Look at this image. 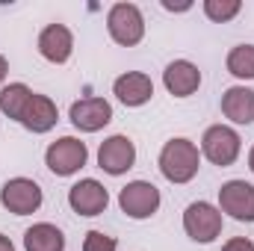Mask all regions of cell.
Masks as SVG:
<instances>
[{"label":"cell","mask_w":254,"mask_h":251,"mask_svg":"<svg viewBox=\"0 0 254 251\" xmlns=\"http://www.w3.org/2000/svg\"><path fill=\"white\" fill-rule=\"evenodd\" d=\"M228 71L237 80H254V45H237L228 54Z\"/></svg>","instance_id":"19"},{"label":"cell","mask_w":254,"mask_h":251,"mask_svg":"<svg viewBox=\"0 0 254 251\" xmlns=\"http://www.w3.org/2000/svg\"><path fill=\"white\" fill-rule=\"evenodd\" d=\"M222 251H254V243L249 237H234L222 246Z\"/></svg>","instance_id":"22"},{"label":"cell","mask_w":254,"mask_h":251,"mask_svg":"<svg viewBox=\"0 0 254 251\" xmlns=\"http://www.w3.org/2000/svg\"><path fill=\"white\" fill-rule=\"evenodd\" d=\"M24 249L27 251H65L63 231L51 222H39L24 231Z\"/></svg>","instance_id":"17"},{"label":"cell","mask_w":254,"mask_h":251,"mask_svg":"<svg viewBox=\"0 0 254 251\" xmlns=\"http://www.w3.org/2000/svg\"><path fill=\"white\" fill-rule=\"evenodd\" d=\"M57 122H60L57 104H54L48 95L33 92V98H30V104H27V110H24V116H21L18 125L27 127L30 133H48V130L57 127Z\"/></svg>","instance_id":"15"},{"label":"cell","mask_w":254,"mask_h":251,"mask_svg":"<svg viewBox=\"0 0 254 251\" xmlns=\"http://www.w3.org/2000/svg\"><path fill=\"white\" fill-rule=\"evenodd\" d=\"M116 249H119L116 237H110L104 231H89L83 237V251H116Z\"/></svg>","instance_id":"21"},{"label":"cell","mask_w":254,"mask_h":251,"mask_svg":"<svg viewBox=\"0 0 254 251\" xmlns=\"http://www.w3.org/2000/svg\"><path fill=\"white\" fill-rule=\"evenodd\" d=\"M30 98H33V89H30L27 83H9V86H3V92H0V113H3L6 119H12V122H21V116H24Z\"/></svg>","instance_id":"18"},{"label":"cell","mask_w":254,"mask_h":251,"mask_svg":"<svg viewBox=\"0 0 254 251\" xmlns=\"http://www.w3.org/2000/svg\"><path fill=\"white\" fill-rule=\"evenodd\" d=\"M240 151H243V139H240V133L234 127H228V125L207 127L204 136H201V154L213 166H222V169L234 166L237 157H240Z\"/></svg>","instance_id":"4"},{"label":"cell","mask_w":254,"mask_h":251,"mask_svg":"<svg viewBox=\"0 0 254 251\" xmlns=\"http://www.w3.org/2000/svg\"><path fill=\"white\" fill-rule=\"evenodd\" d=\"M133 163H136V145H133L130 136L116 133V136H110V139L101 142V148H98V166L107 175L119 178V175H125V172L133 169Z\"/></svg>","instance_id":"9"},{"label":"cell","mask_w":254,"mask_h":251,"mask_svg":"<svg viewBox=\"0 0 254 251\" xmlns=\"http://www.w3.org/2000/svg\"><path fill=\"white\" fill-rule=\"evenodd\" d=\"M243 9L240 0H204V15L216 24H228L231 18H237Z\"/></svg>","instance_id":"20"},{"label":"cell","mask_w":254,"mask_h":251,"mask_svg":"<svg viewBox=\"0 0 254 251\" xmlns=\"http://www.w3.org/2000/svg\"><path fill=\"white\" fill-rule=\"evenodd\" d=\"M6 74H9V63H6V57L0 54V83L6 80Z\"/></svg>","instance_id":"24"},{"label":"cell","mask_w":254,"mask_h":251,"mask_svg":"<svg viewBox=\"0 0 254 251\" xmlns=\"http://www.w3.org/2000/svg\"><path fill=\"white\" fill-rule=\"evenodd\" d=\"M113 95L125 107H145L154 98V83H151V77L145 71H127L122 77H116Z\"/></svg>","instance_id":"13"},{"label":"cell","mask_w":254,"mask_h":251,"mask_svg":"<svg viewBox=\"0 0 254 251\" xmlns=\"http://www.w3.org/2000/svg\"><path fill=\"white\" fill-rule=\"evenodd\" d=\"M68 119H71V125L77 127V130H83V133H98V130H104L113 122V107L104 98H80V101L71 104Z\"/></svg>","instance_id":"11"},{"label":"cell","mask_w":254,"mask_h":251,"mask_svg":"<svg viewBox=\"0 0 254 251\" xmlns=\"http://www.w3.org/2000/svg\"><path fill=\"white\" fill-rule=\"evenodd\" d=\"M249 169H252V175H254V145H252V151H249Z\"/></svg>","instance_id":"26"},{"label":"cell","mask_w":254,"mask_h":251,"mask_svg":"<svg viewBox=\"0 0 254 251\" xmlns=\"http://www.w3.org/2000/svg\"><path fill=\"white\" fill-rule=\"evenodd\" d=\"M222 113L234 125H252L254 122V89L231 86L222 95Z\"/></svg>","instance_id":"16"},{"label":"cell","mask_w":254,"mask_h":251,"mask_svg":"<svg viewBox=\"0 0 254 251\" xmlns=\"http://www.w3.org/2000/svg\"><path fill=\"white\" fill-rule=\"evenodd\" d=\"M39 54L54 65H63L74 54V36L65 24H48L39 33Z\"/></svg>","instance_id":"12"},{"label":"cell","mask_w":254,"mask_h":251,"mask_svg":"<svg viewBox=\"0 0 254 251\" xmlns=\"http://www.w3.org/2000/svg\"><path fill=\"white\" fill-rule=\"evenodd\" d=\"M45 195H42V187L30 178H12L6 181L3 189H0V204L12 213V216H30L42 207Z\"/></svg>","instance_id":"6"},{"label":"cell","mask_w":254,"mask_h":251,"mask_svg":"<svg viewBox=\"0 0 254 251\" xmlns=\"http://www.w3.org/2000/svg\"><path fill=\"white\" fill-rule=\"evenodd\" d=\"M119 207L130 219H151L160 210V189L148 181H130L119 192Z\"/></svg>","instance_id":"7"},{"label":"cell","mask_w":254,"mask_h":251,"mask_svg":"<svg viewBox=\"0 0 254 251\" xmlns=\"http://www.w3.org/2000/svg\"><path fill=\"white\" fill-rule=\"evenodd\" d=\"M107 30L113 36L116 45L122 48H133L145 39V18L142 9L136 3H116L107 12Z\"/></svg>","instance_id":"2"},{"label":"cell","mask_w":254,"mask_h":251,"mask_svg":"<svg viewBox=\"0 0 254 251\" xmlns=\"http://www.w3.org/2000/svg\"><path fill=\"white\" fill-rule=\"evenodd\" d=\"M163 86L175 98H190L201 86V71L190 60H175V63L166 65V71H163Z\"/></svg>","instance_id":"14"},{"label":"cell","mask_w":254,"mask_h":251,"mask_svg":"<svg viewBox=\"0 0 254 251\" xmlns=\"http://www.w3.org/2000/svg\"><path fill=\"white\" fill-rule=\"evenodd\" d=\"M219 210L237 222H254V184L228 181L219 189Z\"/></svg>","instance_id":"8"},{"label":"cell","mask_w":254,"mask_h":251,"mask_svg":"<svg viewBox=\"0 0 254 251\" xmlns=\"http://www.w3.org/2000/svg\"><path fill=\"white\" fill-rule=\"evenodd\" d=\"M201 169V154H198V145L178 136V139H169L160 151V172L169 184H190L192 178L198 175Z\"/></svg>","instance_id":"1"},{"label":"cell","mask_w":254,"mask_h":251,"mask_svg":"<svg viewBox=\"0 0 254 251\" xmlns=\"http://www.w3.org/2000/svg\"><path fill=\"white\" fill-rule=\"evenodd\" d=\"M184 231L192 243H213L222 234V210L213 207L210 201H192L184 210Z\"/></svg>","instance_id":"5"},{"label":"cell","mask_w":254,"mask_h":251,"mask_svg":"<svg viewBox=\"0 0 254 251\" xmlns=\"http://www.w3.org/2000/svg\"><path fill=\"white\" fill-rule=\"evenodd\" d=\"M163 6H166L169 12H187V9H192V3H181V6H175V3H169V0H163Z\"/></svg>","instance_id":"23"},{"label":"cell","mask_w":254,"mask_h":251,"mask_svg":"<svg viewBox=\"0 0 254 251\" xmlns=\"http://www.w3.org/2000/svg\"><path fill=\"white\" fill-rule=\"evenodd\" d=\"M0 251H15L12 240H9V237H3V234H0Z\"/></svg>","instance_id":"25"},{"label":"cell","mask_w":254,"mask_h":251,"mask_svg":"<svg viewBox=\"0 0 254 251\" xmlns=\"http://www.w3.org/2000/svg\"><path fill=\"white\" fill-rule=\"evenodd\" d=\"M89 160V148L86 142H80L77 136H63L57 142L48 145L45 151V166L57 175V178H71L77 175Z\"/></svg>","instance_id":"3"},{"label":"cell","mask_w":254,"mask_h":251,"mask_svg":"<svg viewBox=\"0 0 254 251\" xmlns=\"http://www.w3.org/2000/svg\"><path fill=\"white\" fill-rule=\"evenodd\" d=\"M68 207L77 216H101L110 207V192L101 181L95 178H83L68 189Z\"/></svg>","instance_id":"10"}]
</instances>
